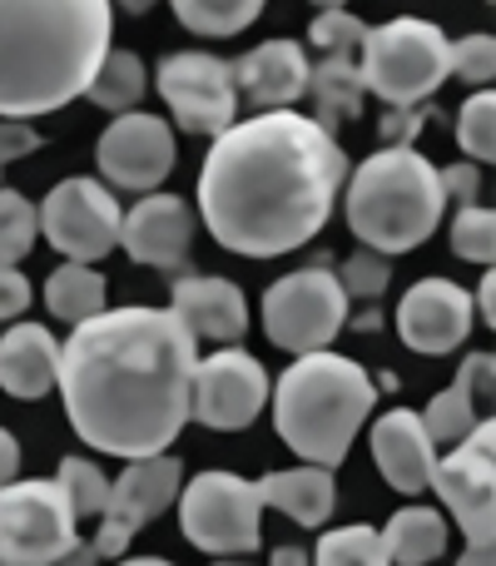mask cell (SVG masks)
Here are the masks:
<instances>
[{
	"instance_id": "6da1fadb",
	"label": "cell",
	"mask_w": 496,
	"mask_h": 566,
	"mask_svg": "<svg viewBox=\"0 0 496 566\" xmlns=\"http://www.w3.org/2000/svg\"><path fill=\"white\" fill-rule=\"evenodd\" d=\"M199 338L169 308H105L60 343L55 388L80 442L109 458H155L189 422Z\"/></svg>"
},
{
	"instance_id": "7a4b0ae2",
	"label": "cell",
	"mask_w": 496,
	"mask_h": 566,
	"mask_svg": "<svg viewBox=\"0 0 496 566\" xmlns=\"http://www.w3.org/2000/svg\"><path fill=\"white\" fill-rule=\"evenodd\" d=\"M348 169L323 125L298 109H263L214 135L199 169V214L229 254L278 259L323 234Z\"/></svg>"
},
{
	"instance_id": "3957f363",
	"label": "cell",
	"mask_w": 496,
	"mask_h": 566,
	"mask_svg": "<svg viewBox=\"0 0 496 566\" xmlns=\"http://www.w3.org/2000/svg\"><path fill=\"white\" fill-rule=\"evenodd\" d=\"M109 30V0H0V119H40L85 95Z\"/></svg>"
},
{
	"instance_id": "277c9868",
	"label": "cell",
	"mask_w": 496,
	"mask_h": 566,
	"mask_svg": "<svg viewBox=\"0 0 496 566\" xmlns=\"http://www.w3.org/2000/svg\"><path fill=\"white\" fill-rule=\"evenodd\" d=\"M273 402V428L278 438L313 468H338L348 458L358 428L368 422L378 388H372L368 368L333 348L298 353V363L283 368V378L268 388Z\"/></svg>"
},
{
	"instance_id": "5b68a950",
	"label": "cell",
	"mask_w": 496,
	"mask_h": 566,
	"mask_svg": "<svg viewBox=\"0 0 496 566\" xmlns=\"http://www.w3.org/2000/svg\"><path fill=\"white\" fill-rule=\"evenodd\" d=\"M348 229L362 249L378 254H412L437 234L447 214L437 165L412 145H382L358 169H348Z\"/></svg>"
},
{
	"instance_id": "8992f818",
	"label": "cell",
	"mask_w": 496,
	"mask_h": 566,
	"mask_svg": "<svg viewBox=\"0 0 496 566\" xmlns=\"http://www.w3.org/2000/svg\"><path fill=\"white\" fill-rule=\"evenodd\" d=\"M358 75L368 95H378L388 109L428 105L437 85H447V35L418 15L388 20L362 40Z\"/></svg>"
},
{
	"instance_id": "52a82bcc",
	"label": "cell",
	"mask_w": 496,
	"mask_h": 566,
	"mask_svg": "<svg viewBox=\"0 0 496 566\" xmlns=\"http://www.w3.org/2000/svg\"><path fill=\"white\" fill-rule=\"evenodd\" d=\"M348 328V293L328 264L293 269L263 293V333L283 353H318Z\"/></svg>"
},
{
	"instance_id": "ba28073f",
	"label": "cell",
	"mask_w": 496,
	"mask_h": 566,
	"mask_svg": "<svg viewBox=\"0 0 496 566\" xmlns=\"http://www.w3.org/2000/svg\"><path fill=\"white\" fill-rule=\"evenodd\" d=\"M179 522L199 552L214 557H249L263 542V502L258 488L239 472H199L179 488Z\"/></svg>"
},
{
	"instance_id": "9c48e42d",
	"label": "cell",
	"mask_w": 496,
	"mask_h": 566,
	"mask_svg": "<svg viewBox=\"0 0 496 566\" xmlns=\"http://www.w3.org/2000/svg\"><path fill=\"white\" fill-rule=\"evenodd\" d=\"M75 547V507L60 482L30 478L0 488V562L50 566Z\"/></svg>"
},
{
	"instance_id": "30bf717a",
	"label": "cell",
	"mask_w": 496,
	"mask_h": 566,
	"mask_svg": "<svg viewBox=\"0 0 496 566\" xmlns=\"http://www.w3.org/2000/svg\"><path fill=\"white\" fill-rule=\"evenodd\" d=\"M496 422L492 418H477L472 432L447 452L437 458L432 468V488L437 497L447 502V512L457 517L462 537L467 547H496Z\"/></svg>"
},
{
	"instance_id": "8fae6325",
	"label": "cell",
	"mask_w": 496,
	"mask_h": 566,
	"mask_svg": "<svg viewBox=\"0 0 496 566\" xmlns=\"http://www.w3.org/2000/svg\"><path fill=\"white\" fill-rule=\"evenodd\" d=\"M35 214H40V234L70 264H99L109 249H119V219H125V209H119V199L99 179H85V175L60 179Z\"/></svg>"
},
{
	"instance_id": "7c38bea8",
	"label": "cell",
	"mask_w": 496,
	"mask_h": 566,
	"mask_svg": "<svg viewBox=\"0 0 496 566\" xmlns=\"http://www.w3.org/2000/svg\"><path fill=\"white\" fill-rule=\"evenodd\" d=\"M179 488H184V462L175 452H155V458H135L125 462L115 482H109L105 512H99V537L95 552L99 562H115L129 552V542L169 512V502H179Z\"/></svg>"
},
{
	"instance_id": "4fadbf2b",
	"label": "cell",
	"mask_w": 496,
	"mask_h": 566,
	"mask_svg": "<svg viewBox=\"0 0 496 566\" xmlns=\"http://www.w3.org/2000/svg\"><path fill=\"white\" fill-rule=\"evenodd\" d=\"M159 95H165L169 115L189 135H224L239 115V90L234 65L204 50H179V55L159 60Z\"/></svg>"
},
{
	"instance_id": "5bb4252c",
	"label": "cell",
	"mask_w": 496,
	"mask_h": 566,
	"mask_svg": "<svg viewBox=\"0 0 496 566\" xmlns=\"http://www.w3.org/2000/svg\"><path fill=\"white\" fill-rule=\"evenodd\" d=\"M268 408V373L253 353L229 343L224 353H209L194 363V392H189V422H204L214 432L249 428Z\"/></svg>"
},
{
	"instance_id": "9a60e30c",
	"label": "cell",
	"mask_w": 496,
	"mask_h": 566,
	"mask_svg": "<svg viewBox=\"0 0 496 566\" xmlns=\"http://www.w3.org/2000/svg\"><path fill=\"white\" fill-rule=\"evenodd\" d=\"M95 165L115 189L155 195L175 175V135H169V125L159 115L129 109V115H115V125L99 135Z\"/></svg>"
},
{
	"instance_id": "2e32d148",
	"label": "cell",
	"mask_w": 496,
	"mask_h": 566,
	"mask_svg": "<svg viewBox=\"0 0 496 566\" xmlns=\"http://www.w3.org/2000/svg\"><path fill=\"white\" fill-rule=\"evenodd\" d=\"M472 293L452 279H422L402 293L398 303V338L408 343L412 353H428V358H442V353L462 348L472 333Z\"/></svg>"
},
{
	"instance_id": "e0dca14e",
	"label": "cell",
	"mask_w": 496,
	"mask_h": 566,
	"mask_svg": "<svg viewBox=\"0 0 496 566\" xmlns=\"http://www.w3.org/2000/svg\"><path fill=\"white\" fill-rule=\"evenodd\" d=\"M119 249L135 264L175 274L189 264V249H194V209L179 195H145L119 219Z\"/></svg>"
},
{
	"instance_id": "ac0fdd59",
	"label": "cell",
	"mask_w": 496,
	"mask_h": 566,
	"mask_svg": "<svg viewBox=\"0 0 496 566\" xmlns=\"http://www.w3.org/2000/svg\"><path fill=\"white\" fill-rule=\"evenodd\" d=\"M372 462H378V472L388 478L392 492L418 497V492L432 488L437 442L428 438V428H422L418 412L392 408V412H382V418L372 422Z\"/></svg>"
},
{
	"instance_id": "d6986e66",
	"label": "cell",
	"mask_w": 496,
	"mask_h": 566,
	"mask_svg": "<svg viewBox=\"0 0 496 566\" xmlns=\"http://www.w3.org/2000/svg\"><path fill=\"white\" fill-rule=\"evenodd\" d=\"M179 323L194 338L209 343H239L249 333V298L234 279L219 274H189L175 283V303H169Z\"/></svg>"
},
{
	"instance_id": "ffe728a7",
	"label": "cell",
	"mask_w": 496,
	"mask_h": 566,
	"mask_svg": "<svg viewBox=\"0 0 496 566\" xmlns=\"http://www.w3.org/2000/svg\"><path fill=\"white\" fill-rule=\"evenodd\" d=\"M229 65H234V90L258 109H293V99L308 90V55L298 40H263Z\"/></svg>"
},
{
	"instance_id": "44dd1931",
	"label": "cell",
	"mask_w": 496,
	"mask_h": 566,
	"mask_svg": "<svg viewBox=\"0 0 496 566\" xmlns=\"http://www.w3.org/2000/svg\"><path fill=\"white\" fill-rule=\"evenodd\" d=\"M60 373V343L45 323H10L0 338V388L10 398H45Z\"/></svg>"
},
{
	"instance_id": "7402d4cb",
	"label": "cell",
	"mask_w": 496,
	"mask_h": 566,
	"mask_svg": "<svg viewBox=\"0 0 496 566\" xmlns=\"http://www.w3.org/2000/svg\"><path fill=\"white\" fill-rule=\"evenodd\" d=\"M492 373H496L492 353H472V358L457 368L452 388H442L437 398L428 402V412H418L432 442H462L467 438L472 422H477V392H492Z\"/></svg>"
},
{
	"instance_id": "603a6c76",
	"label": "cell",
	"mask_w": 496,
	"mask_h": 566,
	"mask_svg": "<svg viewBox=\"0 0 496 566\" xmlns=\"http://www.w3.org/2000/svg\"><path fill=\"white\" fill-rule=\"evenodd\" d=\"M258 488V502L273 512H283V517H293L298 527H323V522L333 517V502H338V492H333V472L328 468H288V472H268V478L253 482Z\"/></svg>"
},
{
	"instance_id": "cb8c5ba5",
	"label": "cell",
	"mask_w": 496,
	"mask_h": 566,
	"mask_svg": "<svg viewBox=\"0 0 496 566\" xmlns=\"http://www.w3.org/2000/svg\"><path fill=\"white\" fill-rule=\"evenodd\" d=\"M303 95L313 99V125H323L333 135L338 125H348V119L362 115V105H368V85H362L358 75V60H333L323 55L318 65H308V90Z\"/></svg>"
},
{
	"instance_id": "d4e9b609",
	"label": "cell",
	"mask_w": 496,
	"mask_h": 566,
	"mask_svg": "<svg viewBox=\"0 0 496 566\" xmlns=\"http://www.w3.org/2000/svg\"><path fill=\"white\" fill-rule=\"evenodd\" d=\"M392 566H432L447 552V517L432 507H402L378 532Z\"/></svg>"
},
{
	"instance_id": "484cf974",
	"label": "cell",
	"mask_w": 496,
	"mask_h": 566,
	"mask_svg": "<svg viewBox=\"0 0 496 566\" xmlns=\"http://www.w3.org/2000/svg\"><path fill=\"white\" fill-rule=\"evenodd\" d=\"M145 90H149L145 60H139L135 50H105L99 70L85 85V95H89V105L109 109V115H129V109L145 99Z\"/></svg>"
},
{
	"instance_id": "4316f807",
	"label": "cell",
	"mask_w": 496,
	"mask_h": 566,
	"mask_svg": "<svg viewBox=\"0 0 496 566\" xmlns=\"http://www.w3.org/2000/svg\"><path fill=\"white\" fill-rule=\"evenodd\" d=\"M105 274H95L89 264H65L45 279V308L60 323H85L95 313H105Z\"/></svg>"
},
{
	"instance_id": "83f0119b",
	"label": "cell",
	"mask_w": 496,
	"mask_h": 566,
	"mask_svg": "<svg viewBox=\"0 0 496 566\" xmlns=\"http://www.w3.org/2000/svg\"><path fill=\"white\" fill-rule=\"evenodd\" d=\"M179 15V25L194 30V35H239V30H249L253 20L263 15V6L268 0H169Z\"/></svg>"
},
{
	"instance_id": "f1b7e54d",
	"label": "cell",
	"mask_w": 496,
	"mask_h": 566,
	"mask_svg": "<svg viewBox=\"0 0 496 566\" xmlns=\"http://www.w3.org/2000/svg\"><path fill=\"white\" fill-rule=\"evenodd\" d=\"M40 214L20 189H0V269H15L35 249Z\"/></svg>"
},
{
	"instance_id": "f546056e",
	"label": "cell",
	"mask_w": 496,
	"mask_h": 566,
	"mask_svg": "<svg viewBox=\"0 0 496 566\" xmlns=\"http://www.w3.org/2000/svg\"><path fill=\"white\" fill-rule=\"evenodd\" d=\"M308 566H392L382 552V537L372 527H338L318 542Z\"/></svg>"
},
{
	"instance_id": "4dcf8cb0",
	"label": "cell",
	"mask_w": 496,
	"mask_h": 566,
	"mask_svg": "<svg viewBox=\"0 0 496 566\" xmlns=\"http://www.w3.org/2000/svg\"><path fill=\"white\" fill-rule=\"evenodd\" d=\"M457 145H462V155L477 159V165H492L496 159V95H492V85L477 90V95L462 105Z\"/></svg>"
},
{
	"instance_id": "1f68e13d",
	"label": "cell",
	"mask_w": 496,
	"mask_h": 566,
	"mask_svg": "<svg viewBox=\"0 0 496 566\" xmlns=\"http://www.w3.org/2000/svg\"><path fill=\"white\" fill-rule=\"evenodd\" d=\"M55 482H60V492L70 497L75 517H99V512H105L109 478L89 458H65L60 462V472H55Z\"/></svg>"
},
{
	"instance_id": "d6a6232c",
	"label": "cell",
	"mask_w": 496,
	"mask_h": 566,
	"mask_svg": "<svg viewBox=\"0 0 496 566\" xmlns=\"http://www.w3.org/2000/svg\"><path fill=\"white\" fill-rule=\"evenodd\" d=\"M452 249H457V259H467V264L492 269V254H496V214L492 209H482V205L457 209V219H452Z\"/></svg>"
},
{
	"instance_id": "836d02e7",
	"label": "cell",
	"mask_w": 496,
	"mask_h": 566,
	"mask_svg": "<svg viewBox=\"0 0 496 566\" xmlns=\"http://www.w3.org/2000/svg\"><path fill=\"white\" fill-rule=\"evenodd\" d=\"M362 40H368V25H362L352 10H323L308 30V45H318L323 55H333V60H358Z\"/></svg>"
},
{
	"instance_id": "e575fe53",
	"label": "cell",
	"mask_w": 496,
	"mask_h": 566,
	"mask_svg": "<svg viewBox=\"0 0 496 566\" xmlns=\"http://www.w3.org/2000/svg\"><path fill=\"white\" fill-rule=\"evenodd\" d=\"M338 283H342V293H348V298H362V303L382 298V289L392 283L388 254H378V249H358V254L338 269Z\"/></svg>"
},
{
	"instance_id": "d590c367",
	"label": "cell",
	"mask_w": 496,
	"mask_h": 566,
	"mask_svg": "<svg viewBox=\"0 0 496 566\" xmlns=\"http://www.w3.org/2000/svg\"><path fill=\"white\" fill-rule=\"evenodd\" d=\"M447 75H462L467 85H492V75H496V40L492 35L447 40Z\"/></svg>"
},
{
	"instance_id": "8d00e7d4",
	"label": "cell",
	"mask_w": 496,
	"mask_h": 566,
	"mask_svg": "<svg viewBox=\"0 0 496 566\" xmlns=\"http://www.w3.org/2000/svg\"><path fill=\"white\" fill-rule=\"evenodd\" d=\"M432 119L428 105H408V109H388V115L378 119V135L382 145H412V139L422 135V125Z\"/></svg>"
},
{
	"instance_id": "74e56055",
	"label": "cell",
	"mask_w": 496,
	"mask_h": 566,
	"mask_svg": "<svg viewBox=\"0 0 496 566\" xmlns=\"http://www.w3.org/2000/svg\"><path fill=\"white\" fill-rule=\"evenodd\" d=\"M437 179H442V195H447V205H477V195H482V169L477 165H447V169H437Z\"/></svg>"
},
{
	"instance_id": "f35d334b",
	"label": "cell",
	"mask_w": 496,
	"mask_h": 566,
	"mask_svg": "<svg viewBox=\"0 0 496 566\" xmlns=\"http://www.w3.org/2000/svg\"><path fill=\"white\" fill-rule=\"evenodd\" d=\"M35 149H40V135L25 125V119H0V175H6V165L35 155Z\"/></svg>"
},
{
	"instance_id": "ab89813d",
	"label": "cell",
	"mask_w": 496,
	"mask_h": 566,
	"mask_svg": "<svg viewBox=\"0 0 496 566\" xmlns=\"http://www.w3.org/2000/svg\"><path fill=\"white\" fill-rule=\"evenodd\" d=\"M30 279L20 274V269H0V323L6 318H20V313L30 308Z\"/></svg>"
},
{
	"instance_id": "60d3db41",
	"label": "cell",
	"mask_w": 496,
	"mask_h": 566,
	"mask_svg": "<svg viewBox=\"0 0 496 566\" xmlns=\"http://www.w3.org/2000/svg\"><path fill=\"white\" fill-rule=\"evenodd\" d=\"M15 472H20V442L10 428H0V488L15 482Z\"/></svg>"
},
{
	"instance_id": "b9f144b4",
	"label": "cell",
	"mask_w": 496,
	"mask_h": 566,
	"mask_svg": "<svg viewBox=\"0 0 496 566\" xmlns=\"http://www.w3.org/2000/svg\"><path fill=\"white\" fill-rule=\"evenodd\" d=\"M472 313H482V318H487V328L496 323V279H492V269H487V279L477 283V298H472Z\"/></svg>"
},
{
	"instance_id": "7bdbcfd3",
	"label": "cell",
	"mask_w": 496,
	"mask_h": 566,
	"mask_svg": "<svg viewBox=\"0 0 496 566\" xmlns=\"http://www.w3.org/2000/svg\"><path fill=\"white\" fill-rule=\"evenodd\" d=\"M50 566H99V552H95V542H80L75 537V547H70L65 557H55Z\"/></svg>"
},
{
	"instance_id": "ee69618b",
	"label": "cell",
	"mask_w": 496,
	"mask_h": 566,
	"mask_svg": "<svg viewBox=\"0 0 496 566\" xmlns=\"http://www.w3.org/2000/svg\"><path fill=\"white\" fill-rule=\"evenodd\" d=\"M457 566H496V547H467L457 557Z\"/></svg>"
},
{
	"instance_id": "f6af8a7d",
	"label": "cell",
	"mask_w": 496,
	"mask_h": 566,
	"mask_svg": "<svg viewBox=\"0 0 496 566\" xmlns=\"http://www.w3.org/2000/svg\"><path fill=\"white\" fill-rule=\"evenodd\" d=\"M268 566H308V552H303V547H278L268 557Z\"/></svg>"
},
{
	"instance_id": "bcb514c9",
	"label": "cell",
	"mask_w": 496,
	"mask_h": 566,
	"mask_svg": "<svg viewBox=\"0 0 496 566\" xmlns=\"http://www.w3.org/2000/svg\"><path fill=\"white\" fill-rule=\"evenodd\" d=\"M109 6H119V10H129V15H145L155 0H109Z\"/></svg>"
},
{
	"instance_id": "7dc6e473",
	"label": "cell",
	"mask_w": 496,
	"mask_h": 566,
	"mask_svg": "<svg viewBox=\"0 0 496 566\" xmlns=\"http://www.w3.org/2000/svg\"><path fill=\"white\" fill-rule=\"evenodd\" d=\"M119 566H175V562H165V557H129V562H119Z\"/></svg>"
},
{
	"instance_id": "c3c4849f",
	"label": "cell",
	"mask_w": 496,
	"mask_h": 566,
	"mask_svg": "<svg viewBox=\"0 0 496 566\" xmlns=\"http://www.w3.org/2000/svg\"><path fill=\"white\" fill-rule=\"evenodd\" d=\"M313 6H323V10H342L348 0H313Z\"/></svg>"
},
{
	"instance_id": "681fc988",
	"label": "cell",
	"mask_w": 496,
	"mask_h": 566,
	"mask_svg": "<svg viewBox=\"0 0 496 566\" xmlns=\"http://www.w3.org/2000/svg\"><path fill=\"white\" fill-rule=\"evenodd\" d=\"M219 566H249V562H219Z\"/></svg>"
},
{
	"instance_id": "f907efd6",
	"label": "cell",
	"mask_w": 496,
	"mask_h": 566,
	"mask_svg": "<svg viewBox=\"0 0 496 566\" xmlns=\"http://www.w3.org/2000/svg\"><path fill=\"white\" fill-rule=\"evenodd\" d=\"M0 566H10V562H0Z\"/></svg>"
}]
</instances>
